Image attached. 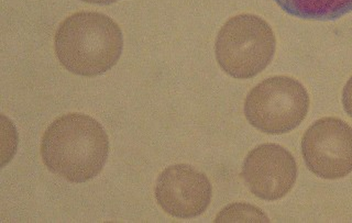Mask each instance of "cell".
<instances>
[{
	"label": "cell",
	"instance_id": "9c48e42d",
	"mask_svg": "<svg viewBox=\"0 0 352 223\" xmlns=\"http://www.w3.org/2000/svg\"><path fill=\"white\" fill-rule=\"evenodd\" d=\"M214 222H269L261 210L248 204H234L226 207Z\"/></svg>",
	"mask_w": 352,
	"mask_h": 223
},
{
	"label": "cell",
	"instance_id": "ba28073f",
	"mask_svg": "<svg viewBox=\"0 0 352 223\" xmlns=\"http://www.w3.org/2000/svg\"><path fill=\"white\" fill-rule=\"evenodd\" d=\"M284 12L306 20H336L352 12V0H274Z\"/></svg>",
	"mask_w": 352,
	"mask_h": 223
},
{
	"label": "cell",
	"instance_id": "7a4b0ae2",
	"mask_svg": "<svg viewBox=\"0 0 352 223\" xmlns=\"http://www.w3.org/2000/svg\"><path fill=\"white\" fill-rule=\"evenodd\" d=\"M119 25L99 12H76L66 18L55 34V53L73 74L94 78L115 67L122 52Z\"/></svg>",
	"mask_w": 352,
	"mask_h": 223
},
{
	"label": "cell",
	"instance_id": "6da1fadb",
	"mask_svg": "<svg viewBox=\"0 0 352 223\" xmlns=\"http://www.w3.org/2000/svg\"><path fill=\"white\" fill-rule=\"evenodd\" d=\"M109 153V140L102 124L84 113H67L45 130L41 156L50 171L71 183L96 177Z\"/></svg>",
	"mask_w": 352,
	"mask_h": 223
},
{
	"label": "cell",
	"instance_id": "30bf717a",
	"mask_svg": "<svg viewBox=\"0 0 352 223\" xmlns=\"http://www.w3.org/2000/svg\"><path fill=\"white\" fill-rule=\"evenodd\" d=\"M342 104H344V110L352 118V76L344 86V93H342Z\"/></svg>",
	"mask_w": 352,
	"mask_h": 223
},
{
	"label": "cell",
	"instance_id": "8992f818",
	"mask_svg": "<svg viewBox=\"0 0 352 223\" xmlns=\"http://www.w3.org/2000/svg\"><path fill=\"white\" fill-rule=\"evenodd\" d=\"M208 177L186 164H176L160 174L155 186L157 204L168 215L190 219L206 211L212 200Z\"/></svg>",
	"mask_w": 352,
	"mask_h": 223
},
{
	"label": "cell",
	"instance_id": "277c9868",
	"mask_svg": "<svg viewBox=\"0 0 352 223\" xmlns=\"http://www.w3.org/2000/svg\"><path fill=\"white\" fill-rule=\"evenodd\" d=\"M309 96L298 80L275 76L248 94L245 115L252 127L267 134H284L298 127L307 116Z\"/></svg>",
	"mask_w": 352,
	"mask_h": 223
},
{
	"label": "cell",
	"instance_id": "8fae6325",
	"mask_svg": "<svg viewBox=\"0 0 352 223\" xmlns=\"http://www.w3.org/2000/svg\"><path fill=\"white\" fill-rule=\"evenodd\" d=\"M84 3H94V5H110V3H116L118 0H80Z\"/></svg>",
	"mask_w": 352,
	"mask_h": 223
},
{
	"label": "cell",
	"instance_id": "5b68a950",
	"mask_svg": "<svg viewBox=\"0 0 352 223\" xmlns=\"http://www.w3.org/2000/svg\"><path fill=\"white\" fill-rule=\"evenodd\" d=\"M302 153L311 173L339 179L352 172V128L340 119L322 118L308 128Z\"/></svg>",
	"mask_w": 352,
	"mask_h": 223
},
{
	"label": "cell",
	"instance_id": "3957f363",
	"mask_svg": "<svg viewBox=\"0 0 352 223\" xmlns=\"http://www.w3.org/2000/svg\"><path fill=\"white\" fill-rule=\"evenodd\" d=\"M276 40L267 21L254 14L231 18L216 40V58L223 72L238 80L252 78L267 69Z\"/></svg>",
	"mask_w": 352,
	"mask_h": 223
},
{
	"label": "cell",
	"instance_id": "52a82bcc",
	"mask_svg": "<svg viewBox=\"0 0 352 223\" xmlns=\"http://www.w3.org/2000/svg\"><path fill=\"white\" fill-rule=\"evenodd\" d=\"M241 176L258 198L278 200L291 191L296 182V162L283 146L262 144L245 157Z\"/></svg>",
	"mask_w": 352,
	"mask_h": 223
}]
</instances>
